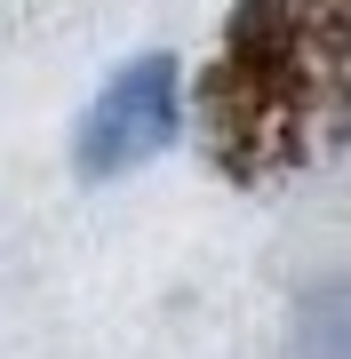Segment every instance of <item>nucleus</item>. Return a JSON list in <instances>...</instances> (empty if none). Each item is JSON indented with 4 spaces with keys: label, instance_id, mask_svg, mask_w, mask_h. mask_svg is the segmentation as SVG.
Wrapping results in <instances>:
<instances>
[{
    "label": "nucleus",
    "instance_id": "nucleus-1",
    "mask_svg": "<svg viewBox=\"0 0 351 359\" xmlns=\"http://www.w3.org/2000/svg\"><path fill=\"white\" fill-rule=\"evenodd\" d=\"M168 136H176V65L136 56L128 72H112V88L80 120V176H128Z\"/></svg>",
    "mask_w": 351,
    "mask_h": 359
},
{
    "label": "nucleus",
    "instance_id": "nucleus-2",
    "mask_svg": "<svg viewBox=\"0 0 351 359\" xmlns=\"http://www.w3.org/2000/svg\"><path fill=\"white\" fill-rule=\"evenodd\" d=\"M303 351L312 359H351V287H319L303 304Z\"/></svg>",
    "mask_w": 351,
    "mask_h": 359
}]
</instances>
